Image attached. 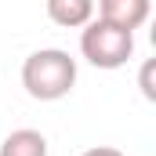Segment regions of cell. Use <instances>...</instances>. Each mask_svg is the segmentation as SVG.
I'll use <instances>...</instances> for the list:
<instances>
[{
    "label": "cell",
    "instance_id": "5",
    "mask_svg": "<svg viewBox=\"0 0 156 156\" xmlns=\"http://www.w3.org/2000/svg\"><path fill=\"white\" fill-rule=\"evenodd\" d=\"M0 156H47V138L33 127H18L0 142Z\"/></svg>",
    "mask_w": 156,
    "mask_h": 156
},
{
    "label": "cell",
    "instance_id": "2",
    "mask_svg": "<svg viewBox=\"0 0 156 156\" xmlns=\"http://www.w3.org/2000/svg\"><path fill=\"white\" fill-rule=\"evenodd\" d=\"M80 55L94 66V69H120L131 62L134 55V33L120 29L105 18H91L80 33Z\"/></svg>",
    "mask_w": 156,
    "mask_h": 156
},
{
    "label": "cell",
    "instance_id": "6",
    "mask_svg": "<svg viewBox=\"0 0 156 156\" xmlns=\"http://www.w3.org/2000/svg\"><path fill=\"white\" fill-rule=\"evenodd\" d=\"M142 94H145L149 102L156 98V87H153V62H145V66H142Z\"/></svg>",
    "mask_w": 156,
    "mask_h": 156
},
{
    "label": "cell",
    "instance_id": "7",
    "mask_svg": "<svg viewBox=\"0 0 156 156\" xmlns=\"http://www.w3.org/2000/svg\"><path fill=\"white\" fill-rule=\"evenodd\" d=\"M80 156H123V153L113 149V145H91V149H83Z\"/></svg>",
    "mask_w": 156,
    "mask_h": 156
},
{
    "label": "cell",
    "instance_id": "1",
    "mask_svg": "<svg viewBox=\"0 0 156 156\" xmlns=\"http://www.w3.org/2000/svg\"><path fill=\"white\" fill-rule=\"evenodd\" d=\"M22 87L37 102H58L76 87V58L62 47H40L22 62Z\"/></svg>",
    "mask_w": 156,
    "mask_h": 156
},
{
    "label": "cell",
    "instance_id": "3",
    "mask_svg": "<svg viewBox=\"0 0 156 156\" xmlns=\"http://www.w3.org/2000/svg\"><path fill=\"white\" fill-rule=\"evenodd\" d=\"M94 11H98V18H105V22L120 26V29H131L134 33L138 26L149 22L153 0H98Z\"/></svg>",
    "mask_w": 156,
    "mask_h": 156
},
{
    "label": "cell",
    "instance_id": "4",
    "mask_svg": "<svg viewBox=\"0 0 156 156\" xmlns=\"http://www.w3.org/2000/svg\"><path fill=\"white\" fill-rule=\"evenodd\" d=\"M47 18L62 29H83L94 18V0H47Z\"/></svg>",
    "mask_w": 156,
    "mask_h": 156
}]
</instances>
